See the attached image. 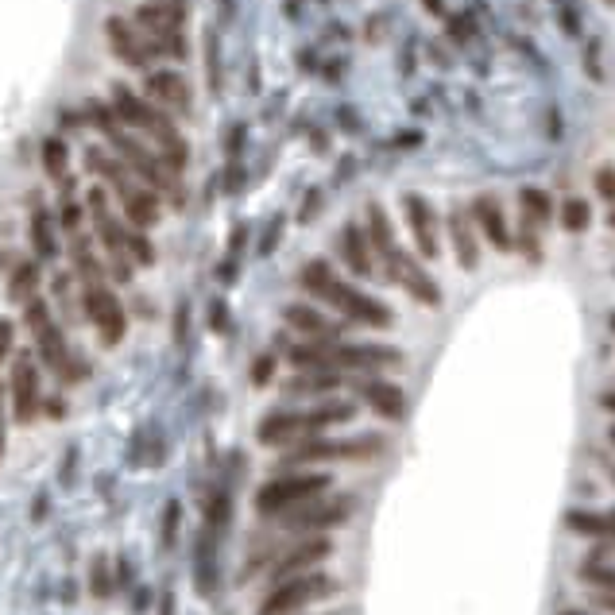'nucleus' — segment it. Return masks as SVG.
Segmentation results:
<instances>
[{"label": "nucleus", "instance_id": "1", "mask_svg": "<svg viewBox=\"0 0 615 615\" xmlns=\"http://www.w3.org/2000/svg\"><path fill=\"white\" fill-rule=\"evenodd\" d=\"M302 287L310 294H318L322 302H329L333 310H341L345 318H352V322H364V325H391V310L383 306V302H376V298H368V294L352 291L349 283H341L333 271H329V264H310L306 271H302Z\"/></svg>", "mask_w": 615, "mask_h": 615}, {"label": "nucleus", "instance_id": "2", "mask_svg": "<svg viewBox=\"0 0 615 615\" xmlns=\"http://www.w3.org/2000/svg\"><path fill=\"white\" fill-rule=\"evenodd\" d=\"M333 577H325V573H298V577H287V581H279V585L267 592V600L260 604V615H291L298 608H306V604H314V600H325V596H333Z\"/></svg>", "mask_w": 615, "mask_h": 615}, {"label": "nucleus", "instance_id": "3", "mask_svg": "<svg viewBox=\"0 0 615 615\" xmlns=\"http://www.w3.org/2000/svg\"><path fill=\"white\" fill-rule=\"evenodd\" d=\"M333 480L325 476V472H298V476H279V480H271L260 488V496H256V507L264 511V515H279V511H287L294 503H306V499H314L318 492H325Z\"/></svg>", "mask_w": 615, "mask_h": 615}, {"label": "nucleus", "instance_id": "4", "mask_svg": "<svg viewBox=\"0 0 615 615\" xmlns=\"http://www.w3.org/2000/svg\"><path fill=\"white\" fill-rule=\"evenodd\" d=\"M283 527L287 530H329L341 527L345 519L352 515V499L337 496V499H306V503H294L287 511H279Z\"/></svg>", "mask_w": 615, "mask_h": 615}, {"label": "nucleus", "instance_id": "5", "mask_svg": "<svg viewBox=\"0 0 615 615\" xmlns=\"http://www.w3.org/2000/svg\"><path fill=\"white\" fill-rule=\"evenodd\" d=\"M86 310L93 325H97V333H101V341L105 345H117L120 337H124V310H120L117 294H109L105 287H89L86 294Z\"/></svg>", "mask_w": 615, "mask_h": 615}, {"label": "nucleus", "instance_id": "6", "mask_svg": "<svg viewBox=\"0 0 615 615\" xmlns=\"http://www.w3.org/2000/svg\"><path fill=\"white\" fill-rule=\"evenodd\" d=\"M383 264H387V279L403 283V287H407V291L414 294L418 302H426V306H438V302H441V298H438V287H434V283H430V279L422 275V267L414 264L410 256H403L399 248H395V252H391V256H387Z\"/></svg>", "mask_w": 615, "mask_h": 615}, {"label": "nucleus", "instance_id": "7", "mask_svg": "<svg viewBox=\"0 0 615 615\" xmlns=\"http://www.w3.org/2000/svg\"><path fill=\"white\" fill-rule=\"evenodd\" d=\"M329 554H333V542H329V538H306V542H298L291 554H283V561H275L271 585H279V581H287V577H298L302 569L318 565V561H325Z\"/></svg>", "mask_w": 615, "mask_h": 615}, {"label": "nucleus", "instance_id": "8", "mask_svg": "<svg viewBox=\"0 0 615 615\" xmlns=\"http://www.w3.org/2000/svg\"><path fill=\"white\" fill-rule=\"evenodd\" d=\"M147 97L155 101V109H163V113H175V117H186L190 113V86H186V78H178V74H151L147 78Z\"/></svg>", "mask_w": 615, "mask_h": 615}, {"label": "nucleus", "instance_id": "9", "mask_svg": "<svg viewBox=\"0 0 615 615\" xmlns=\"http://www.w3.org/2000/svg\"><path fill=\"white\" fill-rule=\"evenodd\" d=\"M403 209H407V221H410V233H414V244L426 260H438V229H434V209L426 198L418 194H407L403 198Z\"/></svg>", "mask_w": 615, "mask_h": 615}, {"label": "nucleus", "instance_id": "10", "mask_svg": "<svg viewBox=\"0 0 615 615\" xmlns=\"http://www.w3.org/2000/svg\"><path fill=\"white\" fill-rule=\"evenodd\" d=\"M12 403H16V418L31 422L39 410V372L31 364V356H20L12 368Z\"/></svg>", "mask_w": 615, "mask_h": 615}, {"label": "nucleus", "instance_id": "11", "mask_svg": "<svg viewBox=\"0 0 615 615\" xmlns=\"http://www.w3.org/2000/svg\"><path fill=\"white\" fill-rule=\"evenodd\" d=\"M113 144H117V151L132 163V175H140L144 182H151V186H163V190H175V175H167L155 159H147L144 155V147L140 144H132V140H124V136H117L113 132Z\"/></svg>", "mask_w": 615, "mask_h": 615}, {"label": "nucleus", "instance_id": "12", "mask_svg": "<svg viewBox=\"0 0 615 615\" xmlns=\"http://www.w3.org/2000/svg\"><path fill=\"white\" fill-rule=\"evenodd\" d=\"M472 213L480 221V233L488 236V244L496 252H511V233H507V221H503V209H499L496 198H476L472 202Z\"/></svg>", "mask_w": 615, "mask_h": 615}, {"label": "nucleus", "instance_id": "13", "mask_svg": "<svg viewBox=\"0 0 615 615\" xmlns=\"http://www.w3.org/2000/svg\"><path fill=\"white\" fill-rule=\"evenodd\" d=\"M341 256H345V264L352 267V275H360V279H372V275H376L372 252H368V233H360L356 225H349V229L341 233Z\"/></svg>", "mask_w": 615, "mask_h": 615}, {"label": "nucleus", "instance_id": "14", "mask_svg": "<svg viewBox=\"0 0 615 615\" xmlns=\"http://www.w3.org/2000/svg\"><path fill=\"white\" fill-rule=\"evenodd\" d=\"M105 35H109V43H113L117 59H120V62H128V66H144L147 55H151V51H147L144 43H140V39L132 35V28H128V24L120 20V16H113V20L105 24Z\"/></svg>", "mask_w": 615, "mask_h": 615}, {"label": "nucleus", "instance_id": "15", "mask_svg": "<svg viewBox=\"0 0 615 615\" xmlns=\"http://www.w3.org/2000/svg\"><path fill=\"white\" fill-rule=\"evenodd\" d=\"M449 236H453V252L465 271H476V260H480V248H476V236H472L469 213L465 209H453L449 213Z\"/></svg>", "mask_w": 615, "mask_h": 615}, {"label": "nucleus", "instance_id": "16", "mask_svg": "<svg viewBox=\"0 0 615 615\" xmlns=\"http://www.w3.org/2000/svg\"><path fill=\"white\" fill-rule=\"evenodd\" d=\"M306 434H310L306 414H271V418H264V426H260V441L264 445H283V441L306 438Z\"/></svg>", "mask_w": 615, "mask_h": 615}, {"label": "nucleus", "instance_id": "17", "mask_svg": "<svg viewBox=\"0 0 615 615\" xmlns=\"http://www.w3.org/2000/svg\"><path fill=\"white\" fill-rule=\"evenodd\" d=\"M360 395L372 403L376 414L383 418H403V391L395 383H380V380H364L360 383Z\"/></svg>", "mask_w": 615, "mask_h": 615}, {"label": "nucleus", "instance_id": "18", "mask_svg": "<svg viewBox=\"0 0 615 615\" xmlns=\"http://www.w3.org/2000/svg\"><path fill=\"white\" fill-rule=\"evenodd\" d=\"M136 20H140L151 35H163V39L178 35V28H182V12H178L175 4H147V8L136 12Z\"/></svg>", "mask_w": 615, "mask_h": 615}, {"label": "nucleus", "instance_id": "19", "mask_svg": "<svg viewBox=\"0 0 615 615\" xmlns=\"http://www.w3.org/2000/svg\"><path fill=\"white\" fill-rule=\"evenodd\" d=\"M35 341H39V352H43V360L59 372L62 380H70V368H66V349H62V337L59 329L51 322H43L39 329H35Z\"/></svg>", "mask_w": 615, "mask_h": 615}, {"label": "nucleus", "instance_id": "20", "mask_svg": "<svg viewBox=\"0 0 615 615\" xmlns=\"http://www.w3.org/2000/svg\"><path fill=\"white\" fill-rule=\"evenodd\" d=\"M287 322H291L298 333L318 337V341H329V337L337 333V325H329L322 314H318V310H310V306H287Z\"/></svg>", "mask_w": 615, "mask_h": 615}, {"label": "nucleus", "instance_id": "21", "mask_svg": "<svg viewBox=\"0 0 615 615\" xmlns=\"http://www.w3.org/2000/svg\"><path fill=\"white\" fill-rule=\"evenodd\" d=\"M368 240H372V248L380 252L383 260L395 252V240H391V225H387V217H383L380 205H368Z\"/></svg>", "mask_w": 615, "mask_h": 615}, {"label": "nucleus", "instance_id": "22", "mask_svg": "<svg viewBox=\"0 0 615 615\" xmlns=\"http://www.w3.org/2000/svg\"><path fill=\"white\" fill-rule=\"evenodd\" d=\"M337 376H333V372H314V376H298V380H291L287 383V391H291V395H310V391H333V387H337Z\"/></svg>", "mask_w": 615, "mask_h": 615}, {"label": "nucleus", "instance_id": "23", "mask_svg": "<svg viewBox=\"0 0 615 615\" xmlns=\"http://www.w3.org/2000/svg\"><path fill=\"white\" fill-rule=\"evenodd\" d=\"M561 225H565V233H585L588 229V205L581 198H569V202L561 205Z\"/></svg>", "mask_w": 615, "mask_h": 615}, {"label": "nucleus", "instance_id": "24", "mask_svg": "<svg viewBox=\"0 0 615 615\" xmlns=\"http://www.w3.org/2000/svg\"><path fill=\"white\" fill-rule=\"evenodd\" d=\"M35 283H39V267L35 264H24L20 271H16V279H12V298L16 302H24V298H31V291H35Z\"/></svg>", "mask_w": 615, "mask_h": 615}, {"label": "nucleus", "instance_id": "25", "mask_svg": "<svg viewBox=\"0 0 615 615\" xmlns=\"http://www.w3.org/2000/svg\"><path fill=\"white\" fill-rule=\"evenodd\" d=\"M523 205H527L530 221H546V217H550V194H542V190H534V186L523 190Z\"/></svg>", "mask_w": 615, "mask_h": 615}, {"label": "nucleus", "instance_id": "26", "mask_svg": "<svg viewBox=\"0 0 615 615\" xmlns=\"http://www.w3.org/2000/svg\"><path fill=\"white\" fill-rule=\"evenodd\" d=\"M31 240L39 248V256H55V244H51V225H47V213H35L31 221Z\"/></svg>", "mask_w": 615, "mask_h": 615}, {"label": "nucleus", "instance_id": "27", "mask_svg": "<svg viewBox=\"0 0 615 615\" xmlns=\"http://www.w3.org/2000/svg\"><path fill=\"white\" fill-rule=\"evenodd\" d=\"M569 523L585 534H615V519H600V515H569Z\"/></svg>", "mask_w": 615, "mask_h": 615}, {"label": "nucleus", "instance_id": "28", "mask_svg": "<svg viewBox=\"0 0 615 615\" xmlns=\"http://www.w3.org/2000/svg\"><path fill=\"white\" fill-rule=\"evenodd\" d=\"M43 163H47V171L55 178L66 175V147L59 144V140H47V147H43Z\"/></svg>", "mask_w": 615, "mask_h": 615}, {"label": "nucleus", "instance_id": "29", "mask_svg": "<svg viewBox=\"0 0 615 615\" xmlns=\"http://www.w3.org/2000/svg\"><path fill=\"white\" fill-rule=\"evenodd\" d=\"M596 194L608 198V202H615V167H600V171H596Z\"/></svg>", "mask_w": 615, "mask_h": 615}, {"label": "nucleus", "instance_id": "30", "mask_svg": "<svg viewBox=\"0 0 615 615\" xmlns=\"http://www.w3.org/2000/svg\"><path fill=\"white\" fill-rule=\"evenodd\" d=\"M175 530H178V503H167V530H163V542L167 546L175 542Z\"/></svg>", "mask_w": 615, "mask_h": 615}, {"label": "nucleus", "instance_id": "31", "mask_svg": "<svg viewBox=\"0 0 615 615\" xmlns=\"http://www.w3.org/2000/svg\"><path fill=\"white\" fill-rule=\"evenodd\" d=\"M43 322H47V306H43V302H31L28 306V325L31 329H39Z\"/></svg>", "mask_w": 615, "mask_h": 615}, {"label": "nucleus", "instance_id": "32", "mask_svg": "<svg viewBox=\"0 0 615 615\" xmlns=\"http://www.w3.org/2000/svg\"><path fill=\"white\" fill-rule=\"evenodd\" d=\"M252 380H256V383H267V380H271V356H264V360H260V364L252 368Z\"/></svg>", "mask_w": 615, "mask_h": 615}, {"label": "nucleus", "instance_id": "33", "mask_svg": "<svg viewBox=\"0 0 615 615\" xmlns=\"http://www.w3.org/2000/svg\"><path fill=\"white\" fill-rule=\"evenodd\" d=\"M8 349H12V325L0 322V360L8 356Z\"/></svg>", "mask_w": 615, "mask_h": 615}, {"label": "nucleus", "instance_id": "34", "mask_svg": "<svg viewBox=\"0 0 615 615\" xmlns=\"http://www.w3.org/2000/svg\"><path fill=\"white\" fill-rule=\"evenodd\" d=\"M62 221H66V229H78V221H82V209H78V205H66Z\"/></svg>", "mask_w": 615, "mask_h": 615}, {"label": "nucleus", "instance_id": "35", "mask_svg": "<svg viewBox=\"0 0 615 615\" xmlns=\"http://www.w3.org/2000/svg\"><path fill=\"white\" fill-rule=\"evenodd\" d=\"M600 403H604V410H615V391H612V395H604Z\"/></svg>", "mask_w": 615, "mask_h": 615}, {"label": "nucleus", "instance_id": "36", "mask_svg": "<svg viewBox=\"0 0 615 615\" xmlns=\"http://www.w3.org/2000/svg\"><path fill=\"white\" fill-rule=\"evenodd\" d=\"M0 449H4V422H0Z\"/></svg>", "mask_w": 615, "mask_h": 615}, {"label": "nucleus", "instance_id": "37", "mask_svg": "<svg viewBox=\"0 0 615 615\" xmlns=\"http://www.w3.org/2000/svg\"><path fill=\"white\" fill-rule=\"evenodd\" d=\"M612 229H615V209H612Z\"/></svg>", "mask_w": 615, "mask_h": 615}, {"label": "nucleus", "instance_id": "38", "mask_svg": "<svg viewBox=\"0 0 615 615\" xmlns=\"http://www.w3.org/2000/svg\"><path fill=\"white\" fill-rule=\"evenodd\" d=\"M565 615H585V612H565Z\"/></svg>", "mask_w": 615, "mask_h": 615}, {"label": "nucleus", "instance_id": "39", "mask_svg": "<svg viewBox=\"0 0 615 615\" xmlns=\"http://www.w3.org/2000/svg\"><path fill=\"white\" fill-rule=\"evenodd\" d=\"M612 329H615V314H612Z\"/></svg>", "mask_w": 615, "mask_h": 615}, {"label": "nucleus", "instance_id": "40", "mask_svg": "<svg viewBox=\"0 0 615 615\" xmlns=\"http://www.w3.org/2000/svg\"><path fill=\"white\" fill-rule=\"evenodd\" d=\"M612 476H615V465H612Z\"/></svg>", "mask_w": 615, "mask_h": 615}, {"label": "nucleus", "instance_id": "41", "mask_svg": "<svg viewBox=\"0 0 615 615\" xmlns=\"http://www.w3.org/2000/svg\"><path fill=\"white\" fill-rule=\"evenodd\" d=\"M608 4H615V0H608Z\"/></svg>", "mask_w": 615, "mask_h": 615}]
</instances>
